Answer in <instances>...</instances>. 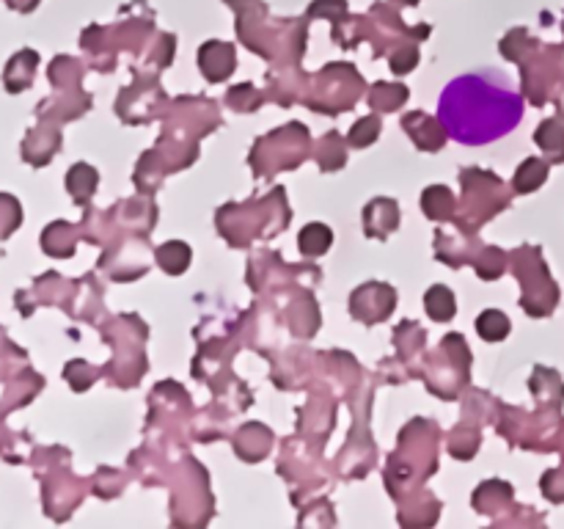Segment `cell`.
Returning a JSON list of instances; mask_svg holds the SVG:
<instances>
[{
    "label": "cell",
    "mask_w": 564,
    "mask_h": 529,
    "mask_svg": "<svg viewBox=\"0 0 564 529\" xmlns=\"http://www.w3.org/2000/svg\"><path fill=\"white\" fill-rule=\"evenodd\" d=\"M55 149H58V132H53L47 141H39V132L33 130L31 136L25 138V143H22V158H25V163L31 165H44L50 158H53Z\"/></svg>",
    "instance_id": "2"
},
{
    "label": "cell",
    "mask_w": 564,
    "mask_h": 529,
    "mask_svg": "<svg viewBox=\"0 0 564 529\" xmlns=\"http://www.w3.org/2000/svg\"><path fill=\"white\" fill-rule=\"evenodd\" d=\"M477 328L479 334L485 336V339H501V336H507V328H510V323H507L505 314L499 312H485L482 317L477 320Z\"/></svg>",
    "instance_id": "5"
},
{
    "label": "cell",
    "mask_w": 564,
    "mask_h": 529,
    "mask_svg": "<svg viewBox=\"0 0 564 529\" xmlns=\"http://www.w3.org/2000/svg\"><path fill=\"white\" fill-rule=\"evenodd\" d=\"M301 246H303V251H308V253H323L325 248L330 246V231L319 224L308 226V229H303V235H301Z\"/></svg>",
    "instance_id": "6"
},
{
    "label": "cell",
    "mask_w": 564,
    "mask_h": 529,
    "mask_svg": "<svg viewBox=\"0 0 564 529\" xmlns=\"http://www.w3.org/2000/svg\"><path fill=\"white\" fill-rule=\"evenodd\" d=\"M17 226H20V204L14 202V196L0 193V240L9 237Z\"/></svg>",
    "instance_id": "4"
},
{
    "label": "cell",
    "mask_w": 564,
    "mask_h": 529,
    "mask_svg": "<svg viewBox=\"0 0 564 529\" xmlns=\"http://www.w3.org/2000/svg\"><path fill=\"white\" fill-rule=\"evenodd\" d=\"M36 64H39V55L31 53V50H22V53H17L14 58L6 64V72H3L6 91L17 94V91H22V88L31 86L33 75H36Z\"/></svg>",
    "instance_id": "1"
},
{
    "label": "cell",
    "mask_w": 564,
    "mask_h": 529,
    "mask_svg": "<svg viewBox=\"0 0 564 529\" xmlns=\"http://www.w3.org/2000/svg\"><path fill=\"white\" fill-rule=\"evenodd\" d=\"M94 185H97V174H94V169H88V165H75V169L69 171V176H66V187H69L72 196L77 198L88 196V193L94 191Z\"/></svg>",
    "instance_id": "3"
}]
</instances>
